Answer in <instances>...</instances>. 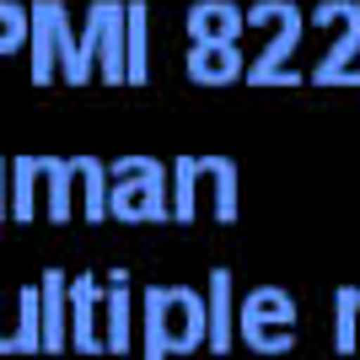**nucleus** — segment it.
I'll list each match as a JSON object with an SVG mask.
<instances>
[{"label": "nucleus", "instance_id": "obj_1", "mask_svg": "<svg viewBox=\"0 0 360 360\" xmlns=\"http://www.w3.org/2000/svg\"><path fill=\"white\" fill-rule=\"evenodd\" d=\"M140 333H146V360L194 355L205 345V290L194 285H150L140 307Z\"/></svg>", "mask_w": 360, "mask_h": 360}, {"label": "nucleus", "instance_id": "obj_2", "mask_svg": "<svg viewBox=\"0 0 360 360\" xmlns=\"http://www.w3.org/2000/svg\"><path fill=\"white\" fill-rule=\"evenodd\" d=\"M199 194H210V215L215 221H237V162L226 156H183L167 167V199H172V221H194L199 215Z\"/></svg>", "mask_w": 360, "mask_h": 360}, {"label": "nucleus", "instance_id": "obj_3", "mask_svg": "<svg viewBox=\"0 0 360 360\" xmlns=\"http://www.w3.org/2000/svg\"><path fill=\"white\" fill-rule=\"evenodd\" d=\"M242 22H253V27H274V32H269V44H264V54L248 65V75H242V81H253V86L301 81V75L290 70V54H296L301 27H307V11H301L296 0H253V6L242 11Z\"/></svg>", "mask_w": 360, "mask_h": 360}, {"label": "nucleus", "instance_id": "obj_4", "mask_svg": "<svg viewBox=\"0 0 360 360\" xmlns=\"http://www.w3.org/2000/svg\"><path fill=\"white\" fill-rule=\"evenodd\" d=\"M312 27L333 32L328 49H323V60L312 65L307 81L317 86H360V0H317L312 6Z\"/></svg>", "mask_w": 360, "mask_h": 360}, {"label": "nucleus", "instance_id": "obj_5", "mask_svg": "<svg viewBox=\"0 0 360 360\" xmlns=\"http://www.w3.org/2000/svg\"><path fill=\"white\" fill-rule=\"evenodd\" d=\"M108 215L119 221H172V199H167V167L150 156H124L113 162V188H108Z\"/></svg>", "mask_w": 360, "mask_h": 360}, {"label": "nucleus", "instance_id": "obj_6", "mask_svg": "<svg viewBox=\"0 0 360 360\" xmlns=\"http://www.w3.org/2000/svg\"><path fill=\"white\" fill-rule=\"evenodd\" d=\"M205 323H210L205 345H210L215 355H226V349H231V333H237V290H231V269H226V264H215V269H210V290H205Z\"/></svg>", "mask_w": 360, "mask_h": 360}, {"label": "nucleus", "instance_id": "obj_7", "mask_svg": "<svg viewBox=\"0 0 360 360\" xmlns=\"http://www.w3.org/2000/svg\"><path fill=\"white\" fill-rule=\"evenodd\" d=\"M248 75L242 44H188V81L194 86H231Z\"/></svg>", "mask_w": 360, "mask_h": 360}, {"label": "nucleus", "instance_id": "obj_8", "mask_svg": "<svg viewBox=\"0 0 360 360\" xmlns=\"http://www.w3.org/2000/svg\"><path fill=\"white\" fill-rule=\"evenodd\" d=\"M296 317H301V307H296V296H290V290L258 285V290H248V296H242L237 328H296Z\"/></svg>", "mask_w": 360, "mask_h": 360}, {"label": "nucleus", "instance_id": "obj_9", "mask_svg": "<svg viewBox=\"0 0 360 360\" xmlns=\"http://www.w3.org/2000/svg\"><path fill=\"white\" fill-rule=\"evenodd\" d=\"M183 22H188V44H237L248 27L231 0H194Z\"/></svg>", "mask_w": 360, "mask_h": 360}, {"label": "nucleus", "instance_id": "obj_10", "mask_svg": "<svg viewBox=\"0 0 360 360\" xmlns=\"http://www.w3.org/2000/svg\"><path fill=\"white\" fill-rule=\"evenodd\" d=\"M135 339V301H129V269L108 274L103 290V349H129Z\"/></svg>", "mask_w": 360, "mask_h": 360}, {"label": "nucleus", "instance_id": "obj_11", "mask_svg": "<svg viewBox=\"0 0 360 360\" xmlns=\"http://www.w3.org/2000/svg\"><path fill=\"white\" fill-rule=\"evenodd\" d=\"M150 6L146 0H129L124 6V81L129 86H146L150 81Z\"/></svg>", "mask_w": 360, "mask_h": 360}, {"label": "nucleus", "instance_id": "obj_12", "mask_svg": "<svg viewBox=\"0 0 360 360\" xmlns=\"http://www.w3.org/2000/svg\"><path fill=\"white\" fill-rule=\"evenodd\" d=\"M70 312H75V349L97 355L103 349V285L91 274H81L70 285Z\"/></svg>", "mask_w": 360, "mask_h": 360}, {"label": "nucleus", "instance_id": "obj_13", "mask_svg": "<svg viewBox=\"0 0 360 360\" xmlns=\"http://www.w3.org/2000/svg\"><path fill=\"white\" fill-rule=\"evenodd\" d=\"M38 345L65 349V274H44V296H38Z\"/></svg>", "mask_w": 360, "mask_h": 360}, {"label": "nucleus", "instance_id": "obj_14", "mask_svg": "<svg viewBox=\"0 0 360 360\" xmlns=\"http://www.w3.org/2000/svg\"><path fill=\"white\" fill-rule=\"evenodd\" d=\"M333 349L339 355H355L360 349V285L333 290Z\"/></svg>", "mask_w": 360, "mask_h": 360}, {"label": "nucleus", "instance_id": "obj_15", "mask_svg": "<svg viewBox=\"0 0 360 360\" xmlns=\"http://www.w3.org/2000/svg\"><path fill=\"white\" fill-rule=\"evenodd\" d=\"M60 6L54 0H44L38 11H32V70H38V81H49V70H54V32H60Z\"/></svg>", "mask_w": 360, "mask_h": 360}, {"label": "nucleus", "instance_id": "obj_16", "mask_svg": "<svg viewBox=\"0 0 360 360\" xmlns=\"http://www.w3.org/2000/svg\"><path fill=\"white\" fill-rule=\"evenodd\" d=\"M103 22H108V0H97L86 11V32L75 38V60H70V70H65V81H91V60H97V44H103Z\"/></svg>", "mask_w": 360, "mask_h": 360}, {"label": "nucleus", "instance_id": "obj_17", "mask_svg": "<svg viewBox=\"0 0 360 360\" xmlns=\"http://www.w3.org/2000/svg\"><path fill=\"white\" fill-rule=\"evenodd\" d=\"M97 65L103 81H124V6L108 0V22H103V44H97Z\"/></svg>", "mask_w": 360, "mask_h": 360}, {"label": "nucleus", "instance_id": "obj_18", "mask_svg": "<svg viewBox=\"0 0 360 360\" xmlns=\"http://www.w3.org/2000/svg\"><path fill=\"white\" fill-rule=\"evenodd\" d=\"M54 167L60 162H22V172H16V215H32L38 210V199H49V183H54Z\"/></svg>", "mask_w": 360, "mask_h": 360}, {"label": "nucleus", "instance_id": "obj_19", "mask_svg": "<svg viewBox=\"0 0 360 360\" xmlns=\"http://www.w3.org/2000/svg\"><path fill=\"white\" fill-rule=\"evenodd\" d=\"M75 172V188H81V210L91 221H103L108 215V167L103 162H70Z\"/></svg>", "mask_w": 360, "mask_h": 360}, {"label": "nucleus", "instance_id": "obj_20", "mask_svg": "<svg viewBox=\"0 0 360 360\" xmlns=\"http://www.w3.org/2000/svg\"><path fill=\"white\" fill-rule=\"evenodd\" d=\"M237 333L253 355H285V349H296V328H237Z\"/></svg>", "mask_w": 360, "mask_h": 360}, {"label": "nucleus", "instance_id": "obj_21", "mask_svg": "<svg viewBox=\"0 0 360 360\" xmlns=\"http://www.w3.org/2000/svg\"><path fill=\"white\" fill-rule=\"evenodd\" d=\"M22 27H27L22 11H16V6H0V49H16V44H22Z\"/></svg>", "mask_w": 360, "mask_h": 360}]
</instances>
